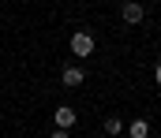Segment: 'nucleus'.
Here are the masks:
<instances>
[{"label": "nucleus", "instance_id": "obj_4", "mask_svg": "<svg viewBox=\"0 0 161 138\" xmlns=\"http://www.w3.org/2000/svg\"><path fill=\"white\" fill-rule=\"evenodd\" d=\"M82 79H86V75H82V67H75V64L60 71V82H64V86H82Z\"/></svg>", "mask_w": 161, "mask_h": 138}, {"label": "nucleus", "instance_id": "obj_7", "mask_svg": "<svg viewBox=\"0 0 161 138\" xmlns=\"http://www.w3.org/2000/svg\"><path fill=\"white\" fill-rule=\"evenodd\" d=\"M53 138H68V131H53Z\"/></svg>", "mask_w": 161, "mask_h": 138}, {"label": "nucleus", "instance_id": "obj_8", "mask_svg": "<svg viewBox=\"0 0 161 138\" xmlns=\"http://www.w3.org/2000/svg\"><path fill=\"white\" fill-rule=\"evenodd\" d=\"M154 79H158V86H161V67H158V71H154Z\"/></svg>", "mask_w": 161, "mask_h": 138}, {"label": "nucleus", "instance_id": "obj_3", "mask_svg": "<svg viewBox=\"0 0 161 138\" xmlns=\"http://www.w3.org/2000/svg\"><path fill=\"white\" fill-rule=\"evenodd\" d=\"M120 15H124V23H142L146 8H142V4H135V0H127V4L120 8Z\"/></svg>", "mask_w": 161, "mask_h": 138}, {"label": "nucleus", "instance_id": "obj_1", "mask_svg": "<svg viewBox=\"0 0 161 138\" xmlns=\"http://www.w3.org/2000/svg\"><path fill=\"white\" fill-rule=\"evenodd\" d=\"M71 52H75V56H90V52H94V34H90V30H75V34H71Z\"/></svg>", "mask_w": 161, "mask_h": 138}, {"label": "nucleus", "instance_id": "obj_5", "mask_svg": "<svg viewBox=\"0 0 161 138\" xmlns=\"http://www.w3.org/2000/svg\"><path fill=\"white\" fill-rule=\"evenodd\" d=\"M127 135L131 138H146L150 135V120H131V123H127Z\"/></svg>", "mask_w": 161, "mask_h": 138}, {"label": "nucleus", "instance_id": "obj_6", "mask_svg": "<svg viewBox=\"0 0 161 138\" xmlns=\"http://www.w3.org/2000/svg\"><path fill=\"white\" fill-rule=\"evenodd\" d=\"M120 127H124L120 120H105V135H120Z\"/></svg>", "mask_w": 161, "mask_h": 138}, {"label": "nucleus", "instance_id": "obj_2", "mask_svg": "<svg viewBox=\"0 0 161 138\" xmlns=\"http://www.w3.org/2000/svg\"><path fill=\"white\" fill-rule=\"evenodd\" d=\"M53 120H56V131H68V127H75V108H68V105H60Z\"/></svg>", "mask_w": 161, "mask_h": 138}]
</instances>
